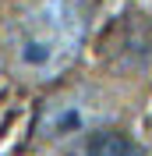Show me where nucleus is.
<instances>
[{"label": "nucleus", "mask_w": 152, "mask_h": 156, "mask_svg": "<svg viewBox=\"0 0 152 156\" xmlns=\"http://www.w3.org/2000/svg\"><path fill=\"white\" fill-rule=\"evenodd\" d=\"M78 156H145V149L138 146L134 138L120 135V131H106V128H99V131H92V135L81 142Z\"/></svg>", "instance_id": "7ed1b4c3"}, {"label": "nucleus", "mask_w": 152, "mask_h": 156, "mask_svg": "<svg viewBox=\"0 0 152 156\" xmlns=\"http://www.w3.org/2000/svg\"><path fill=\"white\" fill-rule=\"evenodd\" d=\"M103 117H106V103L88 85L64 89L43 103L36 124H32V138H36V146L57 149V146H67V142H78V138H88L92 131H99Z\"/></svg>", "instance_id": "f03ea898"}, {"label": "nucleus", "mask_w": 152, "mask_h": 156, "mask_svg": "<svg viewBox=\"0 0 152 156\" xmlns=\"http://www.w3.org/2000/svg\"><path fill=\"white\" fill-rule=\"evenodd\" d=\"M88 36L85 0H32L0 29V53L21 82L60 78L78 60Z\"/></svg>", "instance_id": "f257e3e1"}]
</instances>
